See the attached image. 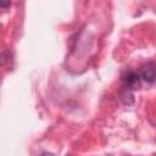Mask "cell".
Segmentation results:
<instances>
[{"label": "cell", "instance_id": "6da1fadb", "mask_svg": "<svg viewBox=\"0 0 156 156\" xmlns=\"http://www.w3.org/2000/svg\"><path fill=\"white\" fill-rule=\"evenodd\" d=\"M140 74H138L134 71H126L122 74V80H123V88L128 90H135L140 88Z\"/></svg>", "mask_w": 156, "mask_h": 156}, {"label": "cell", "instance_id": "7a4b0ae2", "mask_svg": "<svg viewBox=\"0 0 156 156\" xmlns=\"http://www.w3.org/2000/svg\"><path fill=\"white\" fill-rule=\"evenodd\" d=\"M140 78L146 82V83H155L156 82V63L150 61V62H146L141 71H140Z\"/></svg>", "mask_w": 156, "mask_h": 156}, {"label": "cell", "instance_id": "3957f363", "mask_svg": "<svg viewBox=\"0 0 156 156\" xmlns=\"http://www.w3.org/2000/svg\"><path fill=\"white\" fill-rule=\"evenodd\" d=\"M121 99H122V101H123L126 105H130V104H133V101H134L133 94H132V91L128 90V89H123V90L121 91Z\"/></svg>", "mask_w": 156, "mask_h": 156}, {"label": "cell", "instance_id": "277c9868", "mask_svg": "<svg viewBox=\"0 0 156 156\" xmlns=\"http://www.w3.org/2000/svg\"><path fill=\"white\" fill-rule=\"evenodd\" d=\"M1 7H6V6H10V2H1L0 4Z\"/></svg>", "mask_w": 156, "mask_h": 156}, {"label": "cell", "instance_id": "5b68a950", "mask_svg": "<svg viewBox=\"0 0 156 156\" xmlns=\"http://www.w3.org/2000/svg\"><path fill=\"white\" fill-rule=\"evenodd\" d=\"M40 156H54L52 154H50V152H44V154H41Z\"/></svg>", "mask_w": 156, "mask_h": 156}]
</instances>
